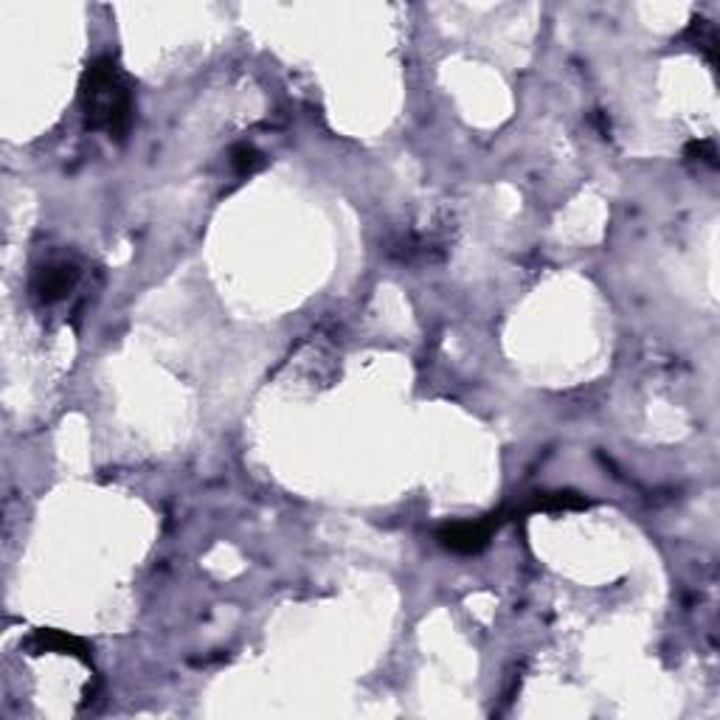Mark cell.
I'll list each match as a JSON object with an SVG mask.
<instances>
[{"label":"cell","instance_id":"obj_6","mask_svg":"<svg viewBox=\"0 0 720 720\" xmlns=\"http://www.w3.org/2000/svg\"><path fill=\"white\" fill-rule=\"evenodd\" d=\"M585 498L577 493H543L538 495L529 510L532 512H560V510H583Z\"/></svg>","mask_w":720,"mask_h":720},{"label":"cell","instance_id":"obj_1","mask_svg":"<svg viewBox=\"0 0 720 720\" xmlns=\"http://www.w3.org/2000/svg\"><path fill=\"white\" fill-rule=\"evenodd\" d=\"M79 105L88 130L105 133L113 141L127 138L133 127L135 93L133 82L113 57H99L85 68L79 85Z\"/></svg>","mask_w":720,"mask_h":720},{"label":"cell","instance_id":"obj_5","mask_svg":"<svg viewBox=\"0 0 720 720\" xmlns=\"http://www.w3.org/2000/svg\"><path fill=\"white\" fill-rule=\"evenodd\" d=\"M684 40L695 45L712 65H718V29L709 20L695 17L687 26V31H684Z\"/></svg>","mask_w":720,"mask_h":720},{"label":"cell","instance_id":"obj_3","mask_svg":"<svg viewBox=\"0 0 720 720\" xmlns=\"http://www.w3.org/2000/svg\"><path fill=\"white\" fill-rule=\"evenodd\" d=\"M79 276H82V270L71 259L45 262L31 276V293L40 304H57L71 296V290L79 285Z\"/></svg>","mask_w":720,"mask_h":720},{"label":"cell","instance_id":"obj_8","mask_svg":"<svg viewBox=\"0 0 720 720\" xmlns=\"http://www.w3.org/2000/svg\"><path fill=\"white\" fill-rule=\"evenodd\" d=\"M687 155H692V158H698V161H704V164L709 166H718V152H715L712 141H692L690 147H687Z\"/></svg>","mask_w":720,"mask_h":720},{"label":"cell","instance_id":"obj_4","mask_svg":"<svg viewBox=\"0 0 720 720\" xmlns=\"http://www.w3.org/2000/svg\"><path fill=\"white\" fill-rule=\"evenodd\" d=\"M23 647L29 650L31 656H43V653H60V656H71L79 659L82 664L90 667V645L85 639H79L74 633H65V630L54 628H40L31 633L29 639L23 642Z\"/></svg>","mask_w":720,"mask_h":720},{"label":"cell","instance_id":"obj_7","mask_svg":"<svg viewBox=\"0 0 720 720\" xmlns=\"http://www.w3.org/2000/svg\"><path fill=\"white\" fill-rule=\"evenodd\" d=\"M262 164H265L262 155H259V150H254L251 144H240V147L231 150V166H234V172L242 175V178H245V175H254Z\"/></svg>","mask_w":720,"mask_h":720},{"label":"cell","instance_id":"obj_2","mask_svg":"<svg viewBox=\"0 0 720 720\" xmlns=\"http://www.w3.org/2000/svg\"><path fill=\"white\" fill-rule=\"evenodd\" d=\"M501 524V512H493L479 521H453L436 529V540L442 549L456 552V555H479L481 549L490 543L493 532Z\"/></svg>","mask_w":720,"mask_h":720}]
</instances>
